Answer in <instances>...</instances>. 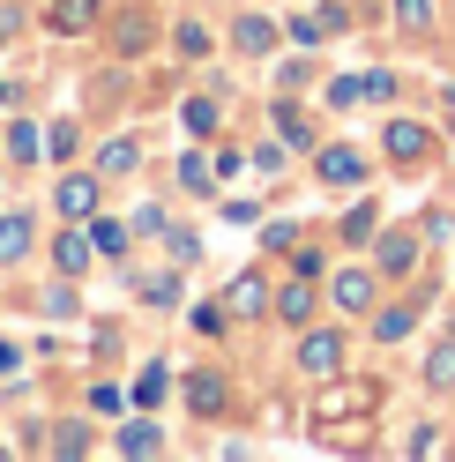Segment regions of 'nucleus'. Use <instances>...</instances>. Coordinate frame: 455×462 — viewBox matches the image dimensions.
Listing matches in <instances>:
<instances>
[{"label": "nucleus", "mask_w": 455, "mask_h": 462, "mask_svg": "<svg viewBox=\"0 0 455 462\" xmlns=\"http://www.w3.org/2000/svg\"><path fill=\"white\" fill-rule=\"evenodd\" d=\"M381 402V388L374 381H336L329 373V388L314 395V425H351V418H366Z\"/></svg>", "instance_id": "nucleus-1"}, {"label": "nucleus", "mask_w": 455, "mask_h": 462, "mask_svg": "<svg viewBox=\"0 0 455 462\" xmlns=\"http://www.w3.org/2000/svg\"><path fill=\"white\" fill-rule=\"evenodd\" d=\"M299 373H314V381H329V373H344V336H336V328L306 336V343H299Z\"/></svg>", "instance_id": "nucleus-2"}, {"label": "nucleus", "mask_w": 455, "mask_h": 462, "mask_svg": "<svg viewBox=\"0 0 455 462\" xmlns=\"http://www.w3.org/2000/svg\"><path fill=\"white\" fill-rule=\"evenodd\" d=\"M374 291H381L374 269H336V283H329V299L344 306V313H366V306H374Z\"/></svg>", "instance_id": "nucleus-3"}, {"label": "nucleus", "mask_w": 455, "mask_h": 462, "mask_svg": "<svg viewBox=\"0 0 455 462\" xmlns=\"http://www.w3.org/2000/svg\"><path fill=\"white\" fill-rule=\"evenodd\" d=\"M314 164H321V180H329V187H358V180H366V157H358V150H344V142H329Z\"/></svg>", "instance_id": "nucleus-4"}, {"label": "nucleus", "mask_w": 455, "mask_h": 462, "mask_svg": "<svg viewBox=\"0 0 455 462\" xmlns=\"http://www.w3.org/2000/svg\"><path fill=\"white\" fill-rule=\"evenodd\" d=\"M425 150H433V134H425L418 120H388V157L395 164H418Z\"/></svg>", "instance_id": "nucleus-5"}, {"label": "nucleus", "mask_w": 455, "mask_h": 462, "mask_svg": "<svg viewBox=\"0 0 455 462\" xmlns=\"http://www.w3.org/2000/svg\"><path fill=\"white\" fill-rule=\"evenodd\" d=\"M418 269V239H411V231H388V239H381V276H411Z\"/></svg>", "instance_id": "nucleus-6"}, {"label": "nucleus", "mask_w": 455, "mask_h": 462, "mask_svg": "<svg viewBox=\"0 0 455 462\" xmlns=\"http://www.w3.org/2000/svg\"><path fill=\"white\" fill-rule=\"evenodd\" d=\"M98 8H105V0H52V31H60V38L90 31V23H98Z\"/></svg>", "instance_id": "nucleus-7"}, {"label": "nucleus", "mask_w": 455, "mask_h": 462, "mask_svg": "<svg viewBox=\"0 0 455 462\" xmlns=\"http://www.w3.org/2000/svg\"><path fill=\"white\" fill-rule=\"evenodd\" d=\"M90 239H82V231H60V239H52V262H60V276H82V269H90Z\"/></svg>", "instance_id": "nucleus-8"}, {"label": "nucleus", "mask_w": 455, "mask_h": 462, "mask_svg": "<svg viewBox=\"0 0 455 462\" xmlns=\"http://www.w3.org/2000/svg\"><path fill=\"white\" fill-rule=\"evenodd\" d=\"M60 209L68 217H90L98 209V180H90V171H68V180H60Z\"/></svg>", "instance_id": "nucleus-9"}, {"label": "nucleus", "mask_w": 455, "mask_h": 462, "mask_svg": "<svg viewBox=\"0 0 455 462\" xmlns=\"http://www.w3.org/2000/svg\"><path fill=\"white\" fill-rule=\"evenodd\" d=\"M232 45L246 52V60H262V52L276 45V31H269V15H239V31H232Z\"/></svg>", "instance_id": "nucleus-10"}, {"label": "nucleus", "mask_w": 455, "mask_h": 462, "mask_svg": "<svg viewBox=\"0 0 455 462\" xmlns=\"http://www.w3.org/2000/svg\"><path fill=\"white\" fill-rule=\"evenodd\" d=\"M306 313H314V283L299 276V283H283V291H276V321H292V328H299Z\"/></svg>", "instance_id": "nucleus-11"}, {"label": "nucleus", "mask_w": 455, "mask_h": 462, "mask_svg": "<svg viewBox=\"0 0 455 462\" xmlns=\"http://www.w3.org/2000/svg\"><path fill=\"white\" fill-rule=\"evenodd\" d=\"M31 217H0V262H23V254H31Z\"/></svg>", "instance_id": "nucleus-12"}, {"label": "nucleus", "mask_w": 455, "mask_h": 462, "mask_svg": "<svg viewBox=\"0 0 455 462\" xmlns=\"http://www.w3.org/2000/svg\"><path fill=\"white\" fill-rule=\"evenodd\" d=\"M187 402H194L202 418H217V411H224V381H217V373H194V381H187Z\"/></svg>", "instance_id": "nucleus-13"}, {"label": "nucleus", "mask_w": 455, "mask_h": 462, "mask_svg": "<svg viewBox=\"0 0 455 462\" xmlns=\"http://www.w3.org/2000/svg\"><path fill=\"white\" fill-rule=\"evenodd\" d=\"M224 306H232V313H262V306H269V291H262V276H239L232 291H224Z\"/></svg>", "instance_id": "nucleus-14"}, {"label": "nucleus", "mask_w": 455, "mask_h": 462, "mask_svg": "<svg viewBox=\"0 0 455 462\" xmlns=\"http://www.w3.org/2000/svg\"><path fill=\"white\" fill-rule=\"evenodd\" d=\"M180 120H187V134H202V142H209V134H217V105H209V97H187V105H180Z\"/></svg>", "instance_id": "nucleus-15"}, {"label": "nucleus", "mask_w": 455, "mask_h": 462, "mask_svg": "<svg viewBox=\"0 0 455 462\" xmlns=\"http://www.w3.org/2000/svg\"><path fill=\"white\" fill-rule=\"evenodd\" d=\"M411 321H418V306H388L381 321H374V336H381V343H404V336H411Z\"/></svg>", "instance_id": "nucleus-16"}, {"label": "nucleus", "mask_w": 455, "mask_h": 462, "mask_svg": "<svg viewBox=\"0 0 455 462\" xmlns=\"http://www.w3.org/2000/svg\"><path fill=\"white\" fill-rule=\"evenodd\" d=\"M157 448H164V432H157V425H142V418L120 432V455H157Z\"/></svg>", "instance_id": "nucleus-17"}, {"label": "nucleus", "mask_w": 455, "mask_h": 462, "mask_svg": "<svg viewBox=\"0 0 455 462\" xmlns=\"http://www.w3.org/2000/svg\"><path fill=\"white\" fill-rule=\"evenodd\" d=\"M425 388H455V336L441 343L433 358H425Z\"/></svg>", "instance_id": "nucleus-18"}, {"label": "nucleus", "mask_w": 455, "mask_h": 462, "mask_svg": "<svg viewBox=\"0 0 455 462\" xmlns=\"http://www.w3.org/2000/svg\"><path fill=\"white\" fill-rule=\"evenodd\" d=\"M276 127H283V142H292V150H306V142H314V127H306L299 105H276Z\"/></svg>", "instance_id": "nucleus-19"}, {"label": "nucleus", "mask_w": 455, "mask_h": 462, "mask_svg": "<svg viewBox=\"0 0 455 462\" xmlns=\"http://www.w3.org/2000/svg\"><path fill=\"white\" fill-rule=\"evenodd\" d=\"M135 164H142V142H135V134H120V142L105 150V171H135Z\"/></svg>", "instance_id": "nucleus-20"}, {"label": "nucleus", "mask_w": 455, "mask_h": 462, "mask_svg": "<svg viewBox=\"0 0 455 462\" xmlns=\"http://www.w3.org/2000/svg\"><path fill=\"white\" fill-rule=\"evenodd\" d=\"M142 299H150V306H172V299H180V276H164V269L142 276Z\"/></svg>", "instance_id": "nucleus-21"}, {"label": "nucleus", "mask_w": 455, "mask_h": 462, "mask_svg": "<svg viewBox=\"0 0 455 462\" xmlns=\"http://www.w3.org/2000/svg\"><path fill=\"white\" fill-rule=\"evenodd\" d=\"M164 388H172V381H164V365H150V373H142V381H135V402H142V411H150V402H164Z\"/></svg>", "instance_id": "nucleus-22"}, {"label": "nucleus", "mask_w": 455, "mask_h": 462, "mask_svg": "<svg viewBox=\"0 0 455 462\" xmlns=\"http://www.w3.org/2000/svg\"><path fill=\"white\" fill-rule=\"evenodd\" d=\"M8 157H15V164H31V157H38V134H31V120H15V127H8Z\"/></svg>", "instance_id": "nucleus-23"}, {"label": "nucleus", "mask_w": 455, "mask_h": 462, "mask_svg": "<svg viewBox=\"0 0 455 462\" xmlns=\"http://www.w3.org/2000/svg\"><path fill=\"white\" fill-rule=\"evenodd\" d=\"M180 187H187V194H209V187H217V171H209L202 157H187V164H180Z\"/></svg>", "instance_id": "nucleus-24"}, {"label": "nucleus", "mask_w": 455, "mask_h": 462, "mask_svg": "<svg viewBox=\"0 0 455 462\" xmlns=\"http://www.w3.org/2000/svg\"><path fill=\"white\" fill-rule=\"evenodd\" d=\"M395 23H404V31H425V23H433V0H395Z\"/></svg>", "instance_id": "nucleus-25"}, {"label": "nucleus", "mask_w": 455, "mask_h": 462, "mask_svg": "<svg viewBox=\"0 0 455 462\" xmlns=\"http://www.w3.org/2000/svg\"><path fill=\"white\" fill-rule=\"evenodd\" d=\"M202 52H209V31L202 23H180V60H202Z\"/></svg>", "instance_id": "nucleus-26"}, {"label": "nucleus", "mask_w": 455, "mask_h": 462, "mask_svg": "<svg viewBox=\"0 0 455 462\" xmlns=\"http://www.w3.org/2000/svg\"><path fill=\"white\" fill-rule=\"evenodd\" d=\"M90 246L98 254H120L127 246V224H90Z\"/></svg>", "instance_id": "nucleus-27"}, {"label": "nucleus", "mask_w": 455, "mask_h": 462, "mask_svg": "<svg viewBox=\"0 0 455 462\" xmlns=\"http://www.w3.org/2000/svg\"><path fill=\"white\" fill-rule=\"evenodd\" d=\"M52 455H90V432H75V425H60V432H52Z\"/></svg>", "instance_id": "nucleus-28"}, {"label": "nucleus", "mask_w": 455, "mask_h": 462, "mask_svg": "<svg viewBox=\"0 0 455 462\" xmlns=\"http://www.w3.org/2000/svg\"><path fill=\"white\" fill-rule=\"evenodd\" d=\"M120 45H127V52L150 45V15H127V23H120Z\"/></svg>", "instance_id": "nucleus-29"}, {"label": "nucleus", "mask_w": 455, "mask_h": 462, "mask_svg": "<svg viewBox=\"0 0 455 462\" xmlns=\"http://www.w3.org/2000/svg\"><path fill=\"white\" fill-rule=\"evenodd\" d=\"M45 313H60V321H68V313H82V306H75L68 283H52V291H45Z\"/></svg>", "instance_id": "nucleus-30"}, {"label": "nucleus", "mask_w": 455, "mask_h": 462, "mask_svg": "<svg viewBox=\"0 0 455 462\" xmlns=\"http://www.w3.org/2000/svg\"><path fill=\"white\" fill-rule=\"evenodd\" d=\"M358 97H366V82H351V75H344V82H329V105H358Z\"/></svg>", "instance_id": "nucleus-31"}, {"label": "nucleus", "mask_w": 455, "mask_h": 462, "mask_svg": "<svg viewBox=\"0 0 455 462\" xmlns=\"http://www.w3.org/2000/svg\"><path fill=\"white\" fill-rule=\"evenodd\" d=\"M194 254H202V239H194V231H172V262L187 269V262H194Z\"/></svg>", "instance_id": "nucleus-32"}, {"label": "nucleus", "mask_w": 455, "mask_h": 462, "mask_svg": "<svg viewBox=\"0 0 455 462\" xmlns=\"http://www.w3.org/2000/svg\"><path fill=\"white\" fill-rule=\"evenodd\" d=\"M366 231H374V209H366V201H358V209L344 217V239H366Z\"/></svg>", "instance_id": "nucleus-33"}, {"label": "nucleus", "mask_w": 455, "mask_h": 462, "mask_svg": "<svg viewBox=\"0 0 455 462\" xmlns=\"http://www.w3.org/2000/svg\"><path fill=\"white\" fill-rule=\"evenodd\" d=\"M15 23H23L15 8H0V45H8V38H15Z\"/></svg>", "instance_id": "nucleus-34"}, {"label": "nucleus", "mask_w": 455, "mask_h": 462, "mask_svg": "<svg viewBox=\"0 0 455 462\" xmlns=\"http://www.w3.org/2000/svg\"><path fill=\"white\" fill-rule=\"evenodd\" d=\"M8 373H15V343H0V381H8Z\"/></svg>", "instance_id": "nucleus-35"}]
</instances>
